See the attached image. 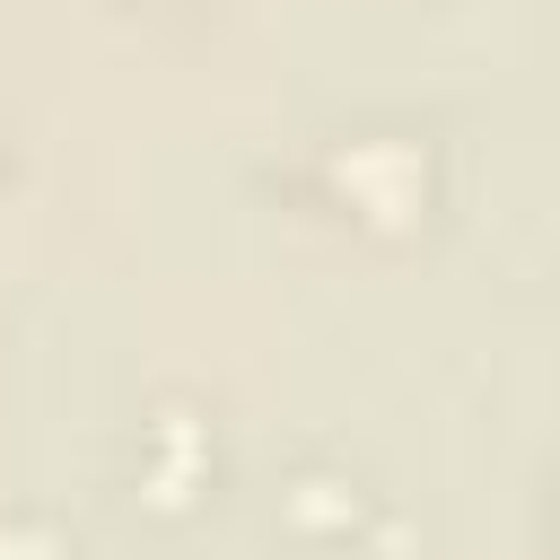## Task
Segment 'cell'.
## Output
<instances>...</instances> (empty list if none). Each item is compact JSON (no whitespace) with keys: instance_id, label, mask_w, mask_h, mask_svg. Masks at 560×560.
Segmentation results:
<instances>
[{"instance_id":"cell-1","label":"cell","mask_w":560,"mask_h":560,"mask_svg":"<svg viewBox=\"0 0 560 560\" xmlns=\"http://www.w3.org/2000/svg\"><path fill=\"white\" fill-rule=\"evenodd\" d=\"M332 192L359 210V219H411L420 201H429V158L411 149V140H394V131H368V140H350V149H332Z\"/></svg>"},{"instance_id":"cell-2","label":"cell","mask_w":560,"mask_h":560,"mask_svg":"<svg viewBox=\"0 0 560 560\" xmlns=\"http://www.w3.org/2000/svg\"><path fill=\"white\" fill-rule=\"evenodd\" d=\"M210 429L192 420V411H158L149 420V438H140V490L158 499V508H184L192 490H210Z\"/></svg>"},{"instance_id":"cell-3","label":"cell","mask_w":560,"mask_h":560,"mask_svg":"<svg viewBox=\"0 0 560 560\" xmlns=\"http://www.w3.org/2000/svg\"><path fill=\"white\" fill-rule=\"evenodd\" d=\"M289 525H306V534H350V525H359V490H350L341 472H298V481H289Z\"/></svg>"},{"instance_id":"cell-4","label":"cell","mask_w":560,"mask_h":560,"mask_svg":"<svg viewBox=\"0 0 560 560\" xmlns=\"http://www.w3.org/2000/svg\"><path fill=\"white\" fill-rule=\"evenodd\" d=\"M61 542H52V525H35V516H0V560H52Z\"/></svg>"}]
</instances>
